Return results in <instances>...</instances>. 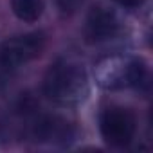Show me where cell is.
<instances>
[{
    "label": "cell",
    "mask_w": 153,
    "mask_h": 153,
    "mask_svg": "<svg viewBox=\"0 0 153 153\" xmlns=\"http://www.w3.org/2000/svg\"><path fill=\"white\" fill-rule=\"evenodd\" d=\"M88 74L78 58L61 56L45 72L43 94L59 106H78L88 97Z\"/></svg>",
    "instance_id": "obj_1"
},
{
    "label": "cell",
    "mask_w": 153,
    "mask_h": 153,
    "mask_svg": "<svg viewBox=\"0 0 153 153\" xmlns=\"http://www.w3.org/2000/svg\"><path fill=\"white\" fill-rule=\"evenodd\" d=\"M146 63L131 54H110L101 58L94 67L96 83L105 90L135 88L146 79Z\"/></svg>",
    "instance_id": "obj_2"
},
{
    "label": "cell",
    "mask_w": 153,
    "mask_h": 153,
    "mask_svg": "<svg viewBox=\"0 0 153 153\" xmlns=\"http://www.w3.org/2000/svg\"><path fill=\"white\" fill-rule=\"evenodd\" d=\"M45 47L43 33H25L0 43V72H13L36 59Z\"/></svg>",
    "instance_id": "obj_3"
},
{
    "label": "cell",
    "mask_w": 153,
    "mask_h": 153,
    "mask_svg": "<svg viewBox=\"0 0 153 153\" xmlns=\"http://www.w3.org/2000/svg\"><path fill=\"white\" fill-rule=\"evenodd\" d=\"M99 130L103 140L112 148L128 146L137 131V117L133 110L123 105H110L99 115Z\"/></svg>",
    "instance_id": "obj_4"
},
{
    "label": "cell",
    "mask_w": 153,
    "mask_h": 153,
    "mask_svg": "<svg viewBox=\"0 0 153 153\" xmlns=\"http://www.w3.org/2000/svg\"><path fill=\"white\" fill-rule=\"evenodd\" d=\"M121 31H123V22L112 7L97 4L87 13L83 25V36L87 43L90 45L106 43L117 38Z\"/></svg>",
    "instance_id": "obj_5"
},
{
    "label": "cell",
    "mask_w": 153,
    "mask_h": 153,
    "mask_svg": "<svg viewBox=\"0 0 153 153\" xmlns=\"http://www.w3.org/2000/svg\"><path fill=\"white\" fill-rule=\"evenodd\" d=\"M34 135L38 140H47V142H65L72 137L70 124L56 115H47L38 119L34 124Z\"/></svg>",
    "instance_id": "obj_6"
},
{
    "label": "cell",
    "mask_w": 153,
    "mask_h": 153,
    "mask_svg": "<svg viewBox=\"0 0 153 153\" xmlns=\"http://www.w3.org/2000/svg\"><path fill=\"white\" fill-rule=\"evenodd\" d=\"M43 0H11V9L15 16L25 24L38 22L43 15Z\"/></svg>",
    "instance_id": "obj_7"
},
{
    "label": "cell",
    "mask_w": 153,
    "mask_h": 153,
    "mask_svg": "<svg viewBox=\"0 0 153 153\" xmlns=\"http://www.w3.org/2000/svg\"><path fill=\"white\" fill-rule=\"evenodd\" d=\"M119 6H124V7H139L144 0H115Z\"/></svg>",
    "instance_id": "obj_8"
}]
</instances>
